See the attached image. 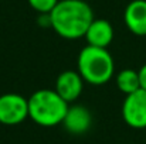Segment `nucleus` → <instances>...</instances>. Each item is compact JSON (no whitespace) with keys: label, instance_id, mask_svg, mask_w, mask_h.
<instances>
[{"label":"nucleus","instance_id":"obj_1","mask_svg":"<svg viewBox=\"0 0 146 144\" xmlns=\"http://www.w3.org/2000/svg\"><path fill=\"white\" fill-rule=\"evenodd\" d=\"M51 27L67 40H78L85 36L94 20L91 6L84 0H60L50 11Z\"/></svg>","mask_w":146,"mask_h":144},{"label":"nucleus","instance_id":"obj_2","mask_svg":"<svg viewBox=\"0 0 146 144\" xmlns=\"http://www.w3.org/2000/svg\"><path fill=\"white\" fill-rule=\"evenodd\" d=\"M70 103L55 89H38L29 97V117L43 127H54L62 123Z\"/></svg>","mask_w":146,"mask_h":144},{"label":"nucleus","instance_id":"obj_3","mask_svg":"<svg viewBox=\"0 0 146 144\" xmlns=\"http://www.w3.org/2000/svg\"><path fill=\"white\" fill-rule=\"evenodd\" d=\"M115 62L106 48L87 45L78 55V72L91 85H104L113 76Z\"/></svg>","mask_w":146,"mask_h":144},{"label":"nucleus","instance_id":"obj_4","mask_svg":"<svg viewBox=\"0 0 146 144\" xmlns=\"http://www.w3.org/2000/svg\"><path fill=\"white\" fill-rule=\"evenodd\" d=\"M29 117V99L19 93H4L0 96V123L16 126Z\"/></svg>","mask_w":146,"mask_h":144},{"label":"nucleus","instance_id":"obj_5","mask_svg":"<svg viewBox=\"0 0 146 144\" xmlns=\"http://www.w3.org/2000/svg\"><path fill=\"white\" fill-rule=\"evenodd\" d=\"M122 117L132 129H146V91L138 89L126 95L122 105Z\"/></svg>","mask_w":146,"mask_h":144},{"label":"nucleus","instance_id":"obj_6","mask_svg":"<svg viewBox=\"0 0 146 144\" xmlns=\"http://www.w3.org/2000/svg\"><path fill=\"white\" fill-rule=\"evenodd\" d=\"M84 89V79L80 72L65 71L58 75L55 81V91L65 102L71 103L77 100Z\"/></svg>","mask_w":146,"mask_h":144},{"label":"nucleus","instance_id":"obj_7","mask_svg":"<svg viewBox=\"0 0 146 144\" xmlns=\"http://www.w3.org/2000/svg\"><path fill=\"white\" fill-rule=\"evenodd\" d=\"M61 124H64L65 130L72 134H82L88 132L92 124L91 112L85 106H81V105L68 106V110Z\"/></svg>","mask_w":146,"mask_h":144},{"label":"nucleus","instance_id":"obj_8","mask_svg":"<svg viewBox=\"0 0 146 144\" xmlns=\"http://www.w3.org/2000/svg\"><path fill=\"white\" fill-rule=\"evenodd\" d=\"M123 20L129 31L135 36H146V0H132L123 14Z\"/></svg>","mask_w":146,"mask_h":144},{"label":"nucleus","instance_id":"obj_9","mask_svg":"<svg viewBox=\"0 0 146 144\" xmlns=\"http://www.w3.org/2000/svg\"><path fill=\"white\" fill-rule=\"evenodd\" d=\"M84 37H85L88 45L106 48L113 40L112 24L104 18H94Z\"/></svg>","mask_w":146,"mask_h":144},{"label":"nucleus","instance_id":"obj_10","mask_svg":"<svg viewBox=\"0 0 146 144\" xmlns=\"http://www.w3.org/2000/svg\"><path fill=\"white\" fill-rule=\"evenodd\" d=\"M116 86L125 95H129V93L141 89V81H139L138 71H135V69H122L116 75Z\"/></svg>","mask_w":146,"mask_h":144},{"label":"nucleus","instance_id":"obj_11","mask_svg":"<svg viewBox=\"0 0 146 144\" xmlns=\"http://www.w3.org/2000/svg\"><path fill=\"white\" fill-rule=\"evenodd\" d=\"M60 0H29V4L37 13H50Z\"/></svg>","mask_w":146,"mask_h":144},{"label":"nucleus","instance_id":"obj_12","mask_svg":"<svg viewBox=\"0 0 146 144\" xmlns=\"http://www.w3.org/2000/svg\"><path fill=\"white\" fill-rule=\"evenodd\" d=\"M139 74V81H141V88L146 91V64L138 71Z\"/></svg>","mask_w":146,"mask_h":144},{"label":"nucleus","instance_id":"obj_13","mask_svg":"<svg viewBox=\"0 0 146 144\" xmlns=\"http://www.w3.org/2000/svg\"><path fill=\"white\" fill-rule=\"evenodd\" d=\"M0 126H1V123H0Z\"/></svg>","mask_w":146,"mask_h":144}]
</instances>
